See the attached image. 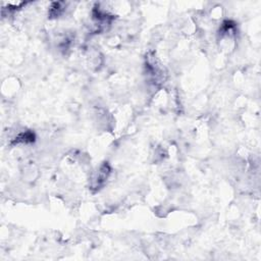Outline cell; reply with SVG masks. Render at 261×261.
Returning a JSON list of instances; mask_svg holds the SVG:
<instances>
[{"instance_id":"cell-1","label":"cell","mask_w":261,"mask_h":261,"mask_svg":"<svg viewBox=\"0 0 261 261\" xmlns=\"http://www.w3.org/2000/svg\"><path fill=\"white\" fill-rule=\"evenodd\" d=\"M110 174V168L107 163H104L103 166L100 167L99 171L94 175L91 184V189H95L96 191L99 190L107 181V178Z\"/></svg>"}]
</instances>
